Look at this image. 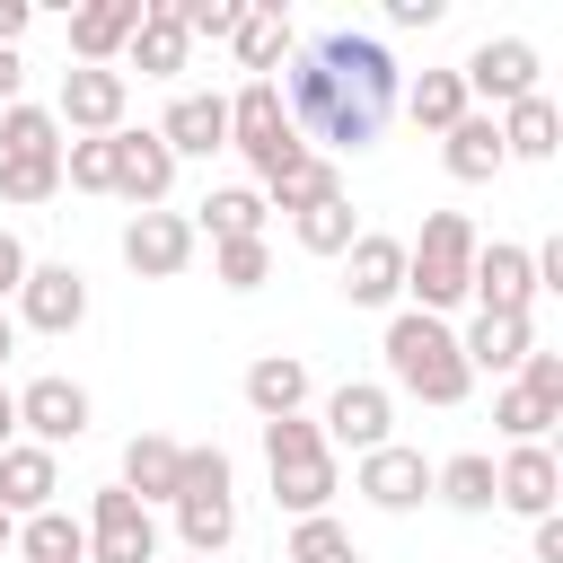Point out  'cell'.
Instances as JSON below:
<instances>
[{"label":"cell","mask_w":563,"mask_h":563,"mask_svg":"<svg viewBox=\"0 0 563 563\" xmlns=\"http://www.w3.org/2000/svg\"><path fill=\"white\" fill-rule=\"evenodd\" d=\"M273 88H282V114H290V132H299V141H325V150H369V141L387 132V123H378V114H369V106H361V97H352L325 62H317V44H299V53H290V70H282Z\"/></svg>","instance_id":"cell-1"},{"label":"cell","mask_w":563,"mask_h":563,"mask_svg":"<svg viewBox=\"0 0 563 563\" xmlns=\"http://www.w3.org/2000/svg\"><path fill=\"white\" fill-rule=\"evenodd\" d=\"M387 378L405 387V396H422V405H466V387H475V369H466V352H457V325L449 317H422V308H396L387 317Z\"/></svg>","instance_id":"cell-2"},{"label":"cell","mask_w":563,"mask_h":563,"mask_svg":"<svg viewBox=\"0 0 563 563\" xmlns=\"http://www.w3.org/2000/svg\"><path fill=\"white\" fill-rule=\"evenodd\" d=\"M475 220L466 211H431L422 220V238L405 246V299L422 308V317H449V308H466V282H475Z\"/></svg>","instance_id":"cell-3"},{"label":"cell","mask_w":563,"mask_h":563,"mask_svg":"<svg viewBox=\"0 0 563 563\" xmlns=\"http://www.w3.org/2000/svg\"><path fill=\"white\" fill-rule=\"evenodd\" d=\"M264 466H273V501H282L290 519H317V510L343 493V466H334V449H325V431H317L308 413L264 422Z\"/></svg>","instance_id":"cell-4"},{"label":"cell","mask_w":563,"mask_h":563,"mask_svg":"<svg viewBox=\"0 0 563 563\" xmlns=\"http://www.w3.org/2000/svg\"><path fill=\"white\" fill-rule=\"evenodd\" d=\"M229 150H238L264 185H273L290 158H308V141L290 132V114H282V88H273V79H246V88L229 97Z\"/></svg>","instance_id":"cell-5"},{"label":"cell","mask_w":563,"mask_h":563,"mask_svg":"<svg viewBox=\"0 0 563 563\" xmlns=\"http://www.w3.org/2000/svg\"><path fill=\"white\" fill-rule=\"evenodd\" d=\"M317 62H325V70H334V79H343V88H352V97H361V106H369L378 123L396 114V97H405V62H396V53L378 44V35L325 26V35H317Z\"/></svg>","instance_id":"cell-6"},{"label":"cell","mask_w":563,"mask_h":563,"mask_svg":"<svg viewBox=\"0 0 563 563\" xmlns=\"http://www.w3.org/2000/svg\"><path fill=\"white\" fill-rule=\"evenodd\" d=\"M457 79H466V106H475V114L519 106V97H537V44H528V35H484V44L457 62Z\"/></svg>","instance_id":"cell-7"},{"label":"cell","mask_w":563,"mask_h":563,"mask_svg":"<svg viewBox=\"0 0 563 563\" xmlns=\"http://www.w3.org/2000/svg\"><path fill=\"white\" fill-rule=\"evenodd\" d=\"M88 413H97V405H88V387H79V378H62V369H44V378H26V387H18V440L53 449V457L88 431Z\"/></svg>","instance_id":"cell-8"},{"label":"cell","mask_w":563,"mask_h":563,"mask_svg":"<svg viewBox=\"0 0 563 563\" xmlns=\"http://www.w3.org/2000/svg\"><path fill=\"white\" fill-rule=\"evenodd\" d=\"M88 563H158V519L123 493V484H97V501H88Z\"/></svg>","instance_id":"cell-9"},{"label":"cell","mask_w":563,"mask_h":563,"mask_svg":"<svg viewBox=\"0 0 563 563\" xmlns=\"http://www.w3.org/2000/svg\"><path fill=\"white\" fill-rule=\"evenodd\" d=\"M325 449H352V457H369V449H387L396 440V396L378 387V378H343L334 396H325Z\"/></svg>","instance_id":"cell-10"},{"label":"cell","mask_w":563,"mask_h":563,"mask_svg":"<svg viewBox=\"0 0 563 563\" xmlns=\"http://www.w3.org/2000/svg\"><path fill=\"white\" fill-rule=\"evenodd\" d=\"M123 106H132V79L123 70H62L53 123L70 141H106V132H123Z\"/></svg>","instance_id":"cell-11"},{"label":"cell","mask_w":563,"mask_h":563,"mask_svg":"<svg viewBox=\"0 0 563 563\" xmlns=\"http://www.w3.org/2000/svg\"><path fill=\"white\" fill-rule=\"evenodd\" d=\"M352 493H361L369 510H422V501H431V457L405 449V440H387V449H369V457L352 466Z\"/></svg>","instance_id":"cell-12"},{"label":"cell","mask_w":563,"mask_h":563,"mask_svg":"<svg viewBox=\"0 0 563 563\" xmlns=\"http://www.w3.org/2000/svg\"><path fill=\"white\" fill-rule=\"evenodd\" d=\"M554 501H563V466H554V449H545V440H537V449H501V457H493V510L554 519Z\"/></svg>","instance_id":"cell-13"},{"label":"cell","mask_w":563,"mask_h":563,"mask_svg":"<svg viewBox=\"0 0 563 563\" xmlns=\"http://www.w3.org/2000/svg\"><path fill=\"white\" fill-rule=\"evenodd\" d=\"M123 264H132L141 282H176V273L194 264V220H185V211H132V220H123Z\"/></svg>","instance_id":"cell-14"},{"label":"cell","mask_w":563,"mask_h":563,"mask_svg":"<svg viewBox=\"0 0 563 563\" xmlns=\"http://www.w3.org/2000/svg\"><path fill=\"white\" fill-rule=\"evenodd\" d=\"M343 299H352V308H396V299H405V238L361 229V238L343 246Z\"/></svg>","instance_id":"cell-15"},{"label":"cell","mask_w":563,"mask_h":563,"mask_svg":"<svg viewBox=\"0 0 563 563\" xmlns=\"http://www.w3.org/2000/svg\"><path fill=\"white\" fill-rule=\"evenodd\" d=\"M528 299H537L528 246H510V238L475 246V282H466V308H475V317H528Z\"/></svg>","instance_id":"cell-16"},{"label":"cell","mask_w":563,"mask_h":563,"mask_svg":"<svg viewBox=\"0 0 563 563\" xmlns=\"http://www.w3.org/2000/svg\"><path fill=\"white\" fill-rule=\"evenodd\" d=\"M79 317H88V273H79V264H26V282H18V325L70 334Z\"/></svg>","instance_id":"cell-17"},{"label":"cell","mask_w":563,"mask_h":563,"mask_svg":"<svg viewBox=\"0 0 563 563\" xmlns=\"http://www.w3.org/2000/svg\"><path fill=\"white\" fill-rule=\"evenodd\" d=\"M185 62H194V35H185V18H176V0H150L114 70H123V79H132V70H141V79H176Z\"/></svg>","instance_id":"cell-18"},{"label":"cell","mask_w":563,"mask_h":563,"mask_svg":"<svg viewBox=\"0 0 563 563\" xmlns=\"http://www.w3.org/2000/svg\"><path fill=\"white\" fill-rule=\"evenodd\" d=\"M167 185H176V150L158 141V132H114V194L132 202V211H158L167 202Z\"/></svg>","instance_id":"cell-19"},{"label":"cell","mask_w":563,"mask_h":563,"mask_svg":"<svg viewBox=\"0 0 563 563\" xmlns=\"http://www.w3.org/2000/svg\"><path fill=\"white\" fill-rule=\"evenodd\" d=\"M141 9L150 0H88V9H70V62L79 70H114L132 26H141Z\"/></svg>","instance_id":"cell-20"},{"label":"cell","mask_w":563,"mask_h":563,"mask_svg":"<svg viewBox=\"0 0 563 563\" xmlns=\"http://www.w3.org/2000/svg\"><path fill=\"white\" fill-rule=\"evenodd\" d=\"M53 493H62V457L35 449V440H9L0 449V510L9 519H35V510H53Z\"/></svg>","instance_id":"cell-21"},{"label":"cell","mask_w":563,"mask_h":563,"mask_svg":"<svg viewBox=\"0 0 563 563\" xmlns=\"http://www.w3.org/2000/svg\"><path fill=\"white\" fill-rule=\"evenodd\" d=\"M158 141H167L176 158H211V150H229V97H220V88H185V97L167 106Z\"/></svg>","instance_id":"cell-22"},{"label":"cell","mask_w":563,"mask_h":563,"mask_svg":"<svg viewBox=\"0 0 563 563\" xmlns=\"http://www.w3.org/2000/svg\"><path fill=\"white\" fill-rule=\"evenodd\" d=\"M176 466H185V440H167V431H132L114 484H123L141 510H158V501H176Z\"/></svg>","instance_id":"cell-23"},{"label":"cell","mask_w":563,"mask_h":563,"mask_svg":"<svg viewBox=\"0 0 563 563\" xmlns=\"http://www.w3.org/2000/svg\"><path fill=\"white\" fill-rule=\"evenodd\" d=\"M440 167H449L457 185H493V176L510 167V158H501V123L466 106V114H457V123L440 132Z\"/></svg>","instance_id":"cell-24"},{"label":"cell","mask_w":563,"mask_h":563,"mask_svg":"<svg viewBox=\"0 0 563 563\" xmlns=\"http://www.w3.org/2000/svg\"><path fill=\"white\" fill-rule=\"evenodd\" d=\"M457 352H466V369L510 378V369L537 352V325H528V317H466V325H457Z\"/></svg>","instance_id":"cell-25"},{"label":"cell","mask_w":563,"mask_h":563,"mask_svg":"<svg viewBox=\"0 0 563 563\" xmlns=\"http://www.w3.org/2000/svg\"><path fill=\"white\" fill-rule=\"evenodd\" d=\"M167 510H176V545H185V554H202V563L229 554V537H238V493H176Z\"/></svg>","instance_id":"cell-26"},{"label":"cell","mask_w":563,"mask_h":563,"mask_svg":"<svg viewBox=\"0 0 563 563\" xmlns=\"http://www.w3.org/2000/svg\"><path fill=\"white\" fill-rule=\"evenodd\" d=\"M493 123H501V158L545 167V158L563 150V114H554V97H545V88H537V97H519V106H501Z\"/></svg>","instance_id":"cell-27"},{"label":"cell","mask_w":563,"mask_h":563,"mask_svg":"<svg viewBox=\"0 0 563 563\" xmlns=\"http://www.w3.org/2000/svg\"><path fill=\"white\" fill-rule=\"evenodd\" d=\"M229 53H238L246 79H273V62H290V18H282V0H255V9L238 18Z\"/></svg>","instance_id":"cell-28"},{"label":"cell","mask_w":563,"mask_h":563,"mask_svg":"<svg viewBox=\"0 0 563 563\" xmlns=\"http://www.w3.org/2000/svg\"><path fill=\"white\" fill-rule=\"evenodd\" d=\"M246 405H255L264 422L299 413V405H308V361H299V352H264V361H246Z\"/></svg>","instance_id":"cell-29"},{"label":"cell","mask_w":563,"mask_h":563,"mask_svg":"<svg viewBox=\"0 0 563 563\" xmlns=\"http://www.w3.org/2000/svg\"><path fill=\"white\" fill-rule=\"evenodd\" d=\"M325 194H343V176H334L325 150H308V158H290V167L264 185V211H290V220H299V211H317Z\"/></svg>","instance_id":"cell-30"},{"label":"cell","mask_w":563,"mask_h":563,"mask_svg":"<svg viewBox=\"0 0 563 563\" xmlns=\"http://www.w3.org/2000/svg\"><path fill=\"white\" fill-rule=\"evenodd\" d=\"M211 229V246L220 238H264V194L255 185H211L202 194V211H194V238Z\"/></svg>","instance_id":"cell-31"},{"label":"cell","mask_w":563,"mask_h":563,"mask_svg":"<svg viewBox=\"0 0 563 563\" xmlns=\"http://www.w3.org/2000/svg\"><path fill=\"white\" fill-rule=\"evenodd\" d=\"M18 554H26V563H88V528L53 501V510L18 519Z\"/></svg>","instance_id":"cell-32"},{"label":"cell","mask_w":563,"mask_h":563,"mask_svg":"<svg viewBox=\"0 0 563 563\" xmlns=\"http://www.w3.org/2000/svg\"><path fill=\"white\" fill-rule=\"evenodd\" d=\"M396 106H405V114H413L422 132H449V123L466 114V79H457V70H413Z\"/></svg>","instance_id":"cell-33"},{"label":"cell","mask_w":563,"mask_h":563,"mask_svg":"<svg viewBox=\"0 0 563 563\" xmlns=\"http://www.w3.org/2000/svg\"><path fill=\"white\" fill-rule=\"evenodd\" d=\"M431 493H440L449 510H493V457H484V449L440 457V466H431Z\"/></svg>","instance_id":"cell-34"},{"label":"cell","mask_w":563,"mask_h":563,"mask_svg":"<svg viewBox=\"0 0 563 563\" xmlns=\"http://www.w3.org/2000/svg\"><path fill=\"white\" fill-rule=\"evenodd\" d=\"M0 158H62V123H53V106H9L0 114Z\"/></svg>","instance_id":"cell-35"},{"label":"cell","mask_w":563,"mask_h":563,"mask_svg":"<svg viewBox=\"0 0 563 563\" xmlns=\"http://www.w3.org/2000/svg\"><path fill=\"white\" fill-rule=\"evenodd\" d=\"M493 422H501V440H510V449H537L563 413H554V405H537L519 378H501V387H493Z\"/></svg>","instance_id":"cell-36"},{"label":"cell","mask_w":563,"mask_h":563,"mask_svg":"<svg viewBox=\"0 0 563 563\" xmlns=\"http://www.w3.org/2000/svg\"><path fill=\"white\" fill-rule=\"evenodd\" d=\"M290 238H299L308 255H334V264H343V246L361 238V220H352V202H343V194H325L317 211H299V220H290Z\"/></svg>","instance_id":"cell-37"},{"label":"cell","mask_w":563,"mask_h":563,"mask_svg":"<svg viewBox=\"0 0 563 563\" xmlns=\"http://www.w3.org/2000/svg\"><path fill=\"white\" fill-rule=\"evenodd\" d=\"M282 563H361V545H352V528L334 510H317V519H290V554Z\"/></svg>","instance_id":"cell-38"},{"label":"cell","mask_w":563,"mask_h":563,"mask_svg":"<svg viewBox=\"0 0 563 563\" xmlns=\"http://www.w3.org/2000/svg\"><path fill=\"white\" fill-rule=\"evenodd\" d=\"M211 282L220 290H264L273 282V246L264 238H220L211 246Z\"/></svg>","instance_id":"cell-39"},{"label":"cell","mask_w":563,"mask_h":563,"mask_svg":"<svg viewBox=\"0 0 563 563\" xmlns=\"http://www.w3.org/2000/svg\"><path fill=\"white\" fill-rule=\"evenodd\" d=\"M62 194V158H0V202L9 211H35Z\"/></svg>","instance_id":"cell-40"},{"label":"cell","mask_w":563,"mask_h":563,"mask_svg":"<svg viewBox=\"0 0 563 563\" xmlns=\"http://www.w3.org/2000/svg\"><path fill=\"white\" fill-rule=\"evenodd\" d=\"M62 185L70 194H114V132L106 141H62Z\"/></svg>","instance_id":"cell-41"},{"label":"cell","mask_w":563,"mask_h":563,"mask_svg":"<svg viewBox=\"0 0 563 563\" xmlns=\"http://www.w3.org/2000/svg\"><path fill=\"white\" fill-rule=\"evenodd\" d=\"M176 18H185V35H194V44H229V35H238V18H246V0H176Z\"/></svg>","instance_id":"cell-42"},{"label":"cell","mask_w":563,"mask_h":563,"mask_svg":"<svg viewBox=\"0 0 563 563\" xmlns=\"http://www.w3.org/2000/svg\"><path fill=\"white\" fill-rule=\"evenodd\" d=\"M510 378H519V387H528L537 405H554V413H563V352H528V361H519Z\"/></svg>","instance_id":"cell-43"},{"label":"cell","mask_w":563,"mask_h":563,"mask_svg":"<svg viewBox=\"0 0 563 563\" xmlns=\"http://www.w3.org/2000/svg\"><path fill=\"white\" fill-rule=\"evenodd\" d=\"M176 493H229V449H185Z\"/></svg>","instance_id":"cell-44"},{"label":"cell","mask_w":563,"mask_h":563,"mask_svg":"<svg viewBox=\"0 0 563 563\" xmlns=\"http://www.w3.org/2000/svg\"><path fill=\"white\" fill-rule=\"evenodd\" d=\"M449 0H387V26H440Z\"/></svg>","instance_id":"cell-45"},{"label":"cell","mask_w":563,"mask_h":563,"mask_svg":"<svg viewBox=\"0 0 563 563\" xmlns=\"http://www.w3.org/2000/svg\"><path fill=\"white\" fill-rule=\"evenodd\" d=\"M18 282H26V246L0 229V299H18Z\"/></svg>","instance_id":"cell-46"},{"label":"cell","mask_w":563,"mask_h":563,"mask_svg":"<svg viewBox=\"0 0 563 563\" xmlns=\"http://www.w3.org/2000/svg\"><path fill=\"white\" fill-rule=\"evenodd\" d=\"M18 88H26V62H18V44H0V114L18 106Z\"/></svg>","instance_id":"cell-47"},{"label":"cell","mask_w":563,"mask_h":563,"mask_svg":"<svg viewBox=\"0 0 563 563\" xmlns=\"http://www.w3.org/2000/svg\"><path fill=\"white\" fill-rule=\"evenodd\" d=\"M528 528H537V537H528L537 563H563V519H528Z\"/></svg>","instance_id":"cell-48"},{"label":"cell","mask_w":563,"mask_h":563,"mask_svg":"<svg viewBox=\"0 0 563 563\" xmlns=\"http://www.w3.org/2000/svg\"><path fill=\"white\" fill-rule=\"evenodd\" d=\"M26 26H35V9H26V0H0V44H18Z\"/></svg>","instance_id":"cell-49"},{"label":"cell","mask_w":563,"mask_h":563,"mask_svg":"<svg viewBox=\"0 0 563 563\" xmlns=\"http://www.w3.org/2000/svg\"><path fill=\"white\" fill-rule=\"evenodd\" d=\"M18 440V387H0V449Z\"/></svg>","instance_id":"cell-50"},{"label":"cell","mask_w":563,"mask_h":563,"mask_svg":"<svg viewBox=\"0 0 563 563\" xmlns=\"http://www.w3.org/2000/svg\"><path fill=\"white\" fill-rule=\"evenodd\" d=\"M9 352H18V317L0 308V361H9Z\"/></svg>","instance_id":"cell-51"},{"label":"cell","mask_w":563,"mask_h":563,"mask_svg":"<svg viewBox=\"0 0 563 563\" xmlns=\"http://www.w3.org/2000/svg\"><path fill=\"white\" fill-rule=\"evenodd\" d=\"M9 545H18V519H9V510H0V554H9Z\"/></svg>","instance_id":"cell-52"},{"label":"cell","mask_w":563,"mask_h":563,"mask_svg":"<svg viewBox=\"0 0 563 563\" xmlns=\"http://www.w3.org/2000/svg\"><path fill=\"white\" fill-rule=\"evenodd\" d=\"M185 563H202V554H185Z\"/></svg>","instance_id":"cell-53"}]
</instances>
